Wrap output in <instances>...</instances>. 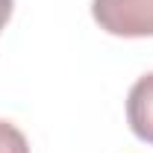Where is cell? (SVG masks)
Listing matches in <instances>:
<instances>
[{
	"label": "cell",
	"mask_w": 153,
	"mask_h": 153,
	"mask_svg": "<svg viewBox=\"0 0 153 153\" xmlns=\"http://www.w3.org/2000/svg\"><path fill=\"white\" fill-rule=\"evenodd\" d=\"M91 15L109 36H153V0H91Z\"/></svg>",
	"instance_id": "obj_1"
},
{
	"label": "cell",
	"mask_w": 153,
	"mask_h": 153,
	"mask_svg": "<svg viewBox=\"0 0 153 153\" xmlns=\"http://www.w3.org/2000/svg\"><path fill=\"white\" fill-rule=\"evenodd\" d=\"M9 15H12V0H0V33H3V27H6Z\"/></svg>",
	"instance_id": "obj_4"
},
{
	"label": "cell",
	"mask_w": 153,
	"mask_h": 153,
	"mask_svg": "<svg viewBox=\"0 0 153 153\" xmlns=\"http://www.w3.org/2000/svg\"><path fill=\"white\" fill-rule=\"evenodd\" d=\"M127 121L141 141L153 144V71L133 82L127 94Z\"/></svg>",
	"instance_id": "obj_2"
},
{
	"label": "cell",
	"mask_w": 153,
	"mask_h": 153,
	"mask_svg": "<svg viewBox=\"0 0 153 153\" xmlns=\"http://www.w3.org/2000/svg\"><path fill=\"white\" fill-rule=\"evenodd\" d=\"M0 153H30L27 135L3 118H0Z\"/></svg>",
	"instance_id": "obj_3"
}]
</instances>
